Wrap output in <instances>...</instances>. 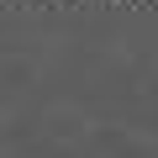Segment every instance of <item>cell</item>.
<instances>
[]
</instances>
